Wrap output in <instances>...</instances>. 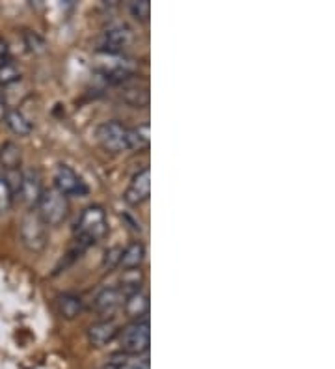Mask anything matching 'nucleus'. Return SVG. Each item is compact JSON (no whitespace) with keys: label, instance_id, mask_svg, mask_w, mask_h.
I'll use <instances>...</instances> for the list:
<instances>
[{"label":"nucleus","instance_id":"obj_1","mask_svg":"<svg viewBox=\"0 0 335 369\" xmlns=\"http://www.w3.org/2000/svg\"><path fill=\"white\" fill-rule=\"evenodd\" d=\"M97 142L108 153H123L129 150H140L149 144V127L129 129L119 121H105L97 127Z\"/></svg>","mask_w":335,"mask_h":369},{"label":"nucleus","instance_id":"obj_2","mask_svg":"<svg viewBox=\"0 0 335 369\" xmlns=\"http://www.w3.org/2000/svg\"><path fill=\"white\" fill-rule=\"evenodd\" d=\"M38 215L43 220L45 226H56L64 224V220L69 215V204L64 194H60L56 189H49V191L41 192V198L38 202Z\"/></svg>","mask_w":335,"mask_h":369},{"label":"nucleus","instance_id":"obj_3","mask_svg":"<svg viewBox=\"0 0 335 369\" xmlns=\"http://www.w3.org/2000/svg\"><path fill=\"white\" fill-rule=\"evenodd\" d=\"M149 342H151V326L147 319H140V321H132L127 324L125 329L121 330L119 343H121V353L125 355H144L149 349Z\"/></svg>","mask_w":335,"mask_h":369},{"label":"nucleus","instance_id":"obj_4","mask_svg":"<svg viewBox=\"0 0 335 369\" xmlns=\"http://www.w3.org/2000/svg\"><path fill=\"white\" fill-rule=\"evenodd\" d=\"M19 237L23 246L30 252H41L45 250L47 241V226L40 218L38 213H27L19 224Z\"/></svg>","mask_w":335,"mask_h":369},{"label":"nucleus","instance_id":"obj_5","mask_svg":"<svg viewBox=\"0 0 335 369\" xmlns=\"http://www.w3.org/2000/svg\"><path fill=\"white\" fill-rule=\"evenodd\" d=\"M106 230H108V224H106V213L103 211V207L99 205L86 207L77 224V235L88 239L93 244L105 235Z\"/></svg>","mask_w":335,"mask_h":369},{"label":"nucleus","instance_id":"obj_6","mask_svg":"<svg viewBox=\"0 0 335 369\" xmlns=\"http://www.w3.org/2000/svg\"><path fill=\"white\" fill-rule=\"evenodd\" d=\"M54 184H56V191L64 196H86L88 194V187L82 181L77 171L73 170L71 166L60 165L54 174Z\"/></svg>","mask_w":335,"mask_h":369},{"label":"nucleus","instance_id":"obj_7","mask_svg":"<svg viewBox=\"0 0 335 369\" xmlns=\"http://www.w3.org/2000/svg\"><path fill=\"white\" fill-rule=\"evenodd\" d=\"M41 192H43V184H41V176L40 171L28 168L23 171V179H21V189L19 196L21 200L28 205V207H36L41 198Z\"/></svg>","mask_w":335,"mask_h":369},{"label":"nucleus","instance_id":"obj_8","mask_svg":"<svg viewBox=\"0 0 335 369\" xmlns=\"http://www.w3.org/2000/svg\"><path fill=\"white\" fill-rule=\"evenodd\" d=\"M149 194H151V174L149 168H144L138 174H134L129 189L125 191V200L127 204L138 205L149 198Z\"/></svg>","mask_w":335,"mask_h":369},{"label":"nucleus","instance_id":"obj_9","mask_svg":"<svg viewBox=\"0 0 335 369\" xmlns=\"http://www.w3.org/2000/svg\"><path fill=\"white\" fill-rule=\"evenodd\" d=\"M125 298V293L121 291V287H106L93 300V310L97 311L99 316H112L118 308L123 306Z\"/></svg>","mask_w":335,"mask_h":369},{"label":"nucleus","instance_id":"obj_10","mask_svg":"<svg viewBox=\"0 0 335 369\" xmlns=\"http://www.w3.org/2000/svg\"><path fill=\"white\" fill-rule=\"evenodd\" d=\"M118 323L112 321V319H103V321H97V323L90 324L88 329V342L92 347H103L106 343H110L114 337L118 336Z\"/></svg>","mask_w":335,"mask_h":369},{"label":"nucleus","instance_id":"obj_11","mask_svg":"<svg viewBox=\"0 0 335 369\" xmlns=\"http://www.w3.org/2000/svg\"><path fill=\"white\" fill-rule=\"evenodd\" d=\"M131 40V34L123 27L108 28L99 38V49L105 54H118Z\"/></svg>","mask_w":335,"mask_h":369},{"label":"nucleus","instance_id":"obj_12","mask_svg":"<svg viewBox=\"0 0 335 369\" xmlns=\"http://www.w3.org/2000/svg\"><path fill=\"white\" fill-rule=\"evenodd\" d=\"M21 160H23V153L15 142H4L0 145V166L4 168V171L21 170Z\"/></svg>","mask_w":335,"mask_h":369},{"label":"nucleus","instance_id":"obj_13","mask_svg":"<svg viewBox=\"0 0 335 369\" xmlns=\"http://www.w3.org/2000/svg\"><path fill=\"white\" fill-rule=\"evenodd\" d=\"M123 308H125L127 316L140 321V317L147 316V311H149V297L142 291H136V293H132L125 298Z\"/></svg>","mask_w":335,"mask_h":369},{"label":"nucleus","instance_id":"obj_14","mask_svg":"<svg viewBox=\"0 0 335 369\" xmlns=\"http://www.w3.org/2000/svg\"><path fill=\"white\" fill-rule=\"evenodd\" d=\"M121 99L132 108H145V106H149V88L145 84L127 86L121 92Z\"/></svg>","mask_w":335,"mask_h":369},{"label":"nucleus","instance_id":"obj_15","mask_svg":"<svg viewBox=\"0 0 335 369\" xmlns=\"http://www.w3.org/2000/svg\"><path fill=\"white\" fill-rule=\"evenodd\" d=\"M56 311L64 319H75V317L80 316L82 311V300L77 295H71V293H66V295H60L56 298Z\"/></svg>","mask_w":335,"mask_h":369},{"label":"nucleus","instance_id":"obj_16","mask_svg":"<svg viewBox=\"0 0 335 369\" xmlns=\"http://www.w3.org/2000/svg\"><path fill=\"white\" fill-rule=\"evenodd\" d=\"M145 257V246L140 241H134L127 246L123 254H121V261H119V267L123 269H136L140 267V263L144 261Z\"/></svg>","mask_w":335,"mask_h":369},{"label":"nucleus","instance_id":"obj_17","mask_svg":"<svg viewBox=\"0 0 335 369\" xmlns=\"http://www.w3.org/2000/svg\"><path fill=\"white\" fill-rule=\"evenodd\" d=\"M8 123V127L15 132V134H19V136H27L32 132V123L28 121V118L19 110H10L4 119Z\"/></svg>","mask_w":335,"mask_h":369},{"label":"nucleus","instance_id":"obj_18","mask_svg":"<svg viewBox=\"0 0 335 369\" xmlns=\"http://www.w3.org/2000/svg\"><path fill=\"white\" fill-rule=\"evenodd\" d=\"M129 364H131V356L125 353H114L99 364L97 369H127Z\"/></svg>","mask_w":335,"mask_h":369},{"label":"nucleus","instance_id":"obj_19","mask_svg":"<svg viewBox=\"0 0 335 369\" xmlns=\"http://www.w3.org/2000/svg\"><path fill=\"white\" fill-rule=\"evenodd\" d=\"M19 79H21V73L14 64L6 62V64H2V66H0V86L14 84V82H17Z\"/></svg>","mask_w":335,"mask_h":369},{"label":"nucleus","instance_id":"obj_20","mask_svg":"<svg viewBox=\"0 0 335 369\" xmlns=\"http://www.w3.org/2000/svg\"><path fill=\"white\" fill-rule=\"evenodd\" d=\"M129 10L134 19L147 21L151 14V4H149V0H134L129 4Z\"/></svg>","mask_w":335,"mask_h":369},{"label":"nucleus","instance_id":"obj_21","mask_svg":"<svg viewBox=\"0 0 335 369\" xmlns=\"http://www.w3.org/2000/svg\"><path fill=\"white\" fill-rule=\"evenodd\" d=\"M121 254H123V248L121 246H112L105 252V257H103V267L106 270H114L116 267H119V261H121Z\"/></svg>","mask_w":335,"mask_h":369},{"label":"nucleus","instance_id":"obj_22","mask_svg":"<svg viewBox=\"0 0 335 369\" xmlns=\"http://www.w3.org/2000/svg\"><path fill=\"white\" fill-rule=\"evenodd\" d=\"M12 204H14V194L10 191V187L6 184L4 178L0 176V215L10 211Z\"/></svg>","mask_w":335,"mask_h":369},{"label":"nucleus","instance_id":"obj_23","mask_svg":"<svg viewBox=\"0 0 335 369\" xmlns=\"http://www.w3.org/2000/svg\"><path fill=\"white\" fill-rule=\"evenodd\" d=\"M25 43H27V47L32 51V53L40 54L45 51V40L41 38L40 34L36 32H25Z\"/></svg>","mask_w":335,"mask_h":369},{"label":"nucleus","instance_id":"obj_24","mask_svg":"<svg viewBox=\"0 0 335 369\" xmlns=\"http://www.w3.org/2000/svg\"><path fill=\"white\" fill-rule=\"evenodd\" d=\"M127 369H149V358L144 356V358H138V360H131Z\"/></svg>","mask_w":335,"mask_h":369},{"label":"nucleus","instance_id":"obj_25","mask_svg":"<svg viewBox=\"0 0 335 369\" xmlns=\"http://www.w3.org/2000/svg\"><path fill=\"white\" fill-rule=\"evenodd\" d=\"M8 60V43L4 40H0V66L6 64Z\"/></svg>","mask_w":335,"mask_h":369},{"label":"nucleus","instance_id":"obj_26","mask_svg":"<svg viewBox=\"0 0 335 369\" xmlns=\"http://www.w3.org/2000/svg\"><path fill=\"white\" fill-rule=\"evenodd\" d=\"M8 112H10V108H8L6 101L0 97V121H2V119H6Z\"/></svg>","mask_w":335,"mask_h":369}]
</instances>
